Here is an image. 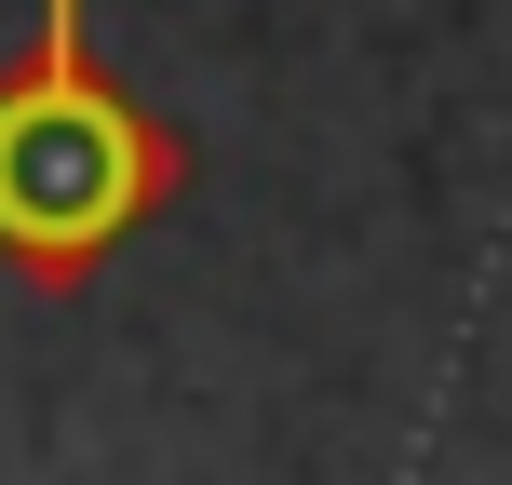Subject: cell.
Wrapping results in <instances>:
<instances>
[{
	"label": "cell",
	"mask_w": 512,
	"mask_h": 485,
	"mask_svg": "<svg viewBox=\"0 0 512 485\" xmlns=\"http://www.w3.org/2000/svg\"><path fill=\"white\" fill-rule=\"evenodd\" d=\"M189 189V135L149 122L81 41V0H41V41L0 81V270L95 283L108 256Z\"/></svg>",
	"instance_id": "obj_1"
}]
</instances>
